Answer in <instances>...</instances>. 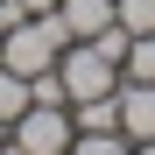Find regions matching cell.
<instances>
[{
	"label": "cell",
	"instance_id": "6da1fadb",
	"mask_svg": "<svg viewBox=\"0 0 155 155\" xmlns=\"http://www.w3.org/2000/svg\"><path fill=\"white\" fill-rule=\"evenodd\" d=\"M64 42H71L64 14H14L7 35H0V64L21 71V78H35V71H49V64L64 57Z\"/></svg>",
	"mask_w": 155,
	"mask_h": 155
},
{
	"label": "cell",
	"instance_id": "7a4b0ae2",
	"mask_svg": "<svg viewBox=\"0 0 155 155\" xmlns=\"http://www.w3.org/2000/svg\"><path fill=\"white\" fill-rule=\"evenodd\" d=\"M57 78H64V99H99V92H113V85H120V64H113V57H99L92 42H64Z\"/></svg>",
	"mask_w": 155,
	"mask_h": 155
},
{
	"label": "cell",
	"instance_id": "3957f363",
	"mask_svg": "<svg viewBox=\"0 0 155 155\" xmlns=\"http://www.w3.org/2000/svg\"><path fill=\"white\" fill-rule=\"evenodd\" d=\"M7 134L28 148V155H71V134H78V120H71V106H28Z\"/></svg>",
	"mask_w": 155,
	"mask_h": 155
},
{
	"label": "cell",
	"instance_id": "277c9868",
	"mask_svg": "<svg viewBox=\"0 0 155 155\" xmlns=\"http://www.w3.org/2000/svg\"><path fill=\"white\" fill-rule=\"evenodd\" d=\"M113 99H120V134H127V141H155V85L120 78Z\"/></svg>",
	"mask_w": 155,
	"mask_h": 155
},
{
	"label": "cell",
	"instance_id": "5b68a950",
	"mask_svg": "<svg viewBox=\"0 0 155 155\" xmlns=\"http://www.w3.org/2000/svg\"><path fill=\"white\" fill-rule=\"evenodd\" d=\"M57 14H64L71 42H85V35H99V28H113V0H57Z\"/></svg>",
	"mask_w": 155,
	"mask_h": 155
},
{
	"label": "cell",
	"instance_id": "8992f818",
	"mask_svg": "<svg viewBox=\"0 0 155 155\" xmlns=\"http://www.w3.org/2000/svg\"><path fill=\"white\" fill-rule=\"evenodd\" d=\"M71 120H78V134L120 127V99H113V92H99V99H71Z\"/></svg>",
	"mask_w": 155,
	"mask_h": 155
},
{
	"label": "cell",
	"instance_id": "52a82bcc",
	"mask_svg": "<svg viewBox=\"0 0 155 155\" xmlns=\"http://www.w3.org/2000/svg\"><path fill=\"white\" fill-rule=\"evenodd\" d=\"M71 155H134V141L120 127H99V134H71Z\"/></svg>",
	"mask_w": 155,
	"mask_h": 155
},
{
	"label": "cell",
	"instance_id": "ba28073f",
	"mask_svg": "<svg viewBox=\"0 0 155 155\" xmlns=\"http://www.w3.org/2000/svg\"><path fill=\"white\" fill-rule=\"evenodd\" d=\"M21 113H28V78H21V71H7V64H0V120H21Z\"/></svg>",
	"mask_w": 155,
	"mask_h": 155
},
{
	"label": "cell",
	"instance_id": "9c48e42d",
	"mask_svg": "<svg viewBox=\"0 0 155 155\" xmlns=\"http://www.w3.org/2000/svg\"><path fill=\"white\" fill-rule=\"evenodd\" d=\"M113 21L127 35H155V0H113Z\"/></svg>",
	"mask_w": 155,
	"mask_h": 155
},
{
	"label": "cell",
	"instance_id": "30bf717a",
	"mask_svg": "<svg viewBox=\"0 0 155 155\" xmlns=\"http://www.w3.org/2000/svg\"><path fill=\"white\" fill-rule=\"evenodd\" d=\"M120 78H141V85H155V35H134V42H127Z\"/></svg>",
	"mask_w": 155,
	"mask_h": 155
},
{
	"label": "cell",
	"instance_id": "8fae6325",
	"mask_svg": "<svg viewBox=\"0 0 155 155\" xmlns=\"http://www.w3.org/2000/svg\"><path fill=\"white\" fill-rule=\"evenodd\" d=\"M85 42L99 49V57H113V64H127V42H134V35H127L120 21H113V28H99V35H85Z\"/></svg>",
	"mask_w": 155,
	"mask_h": 155
},
{
	"label": "cell",
	"instance_id": "7c38bea8",
	"mask_svg": "<svg viewBox=\"0 0 155 155\" xmlns=\"http://www.w3.org/2000/svg\"><path fill=\"white\" fill-rule=\"evenodd\" d=\"M21 14H57V0H14Z\"/></svg>",
	"mask_w": 155,
	"mask_h": 155
},
{
	"label": "cell",
	"instance_id": "4fadbf2b",
	"mask_svg": "<svg viewBox=\"0 0 155 155\" xmlns=\"http://www.w3.org/2000/svg\"><path fill=\"white\" fill-rule=\"evenodd\" d=\"M14 14H21V7H14V0H0V35H7V21H14Z\"/></svg>",
	"mask_w": 155,
	"mask_h": 155
},
{
	"label": "cell",
	"instance_id": "5bb4252c",
	"mask_svg": "<svg viewBox=\"0 0 155 155\" xmlns=\"http://www.w3.org/2000/svg\"><path fill=\"white\" fill-rule=\"evenodd\" d=\"M0 155H28V148H21V141H14V134H7V141H0Z\"/></svg>",
	"mask_w": 155,
	"mask_h": 155
},
{
	"label": "cell",
	"instance_id": "9a60e30c",
	"mask_svg": "<svg viewBox=\"0 0 155 155\" xmlns=\"http://www.w3.org/2000/svg\"><path fill=\"white\" fill-rule=\"evenodd\" d=\"M134 155H155V141H134Z\"/></svg>",
	"mask_w": 155,
	"mask_h": 155
},
{
	"label": "cell",
	"instance_id": "2e32d148",
	"mask_svg": "<svg viewBox=\"0 0 155 155\" xmlns=\"http://www.w3.org/2000/svg\"><path fill=\"white\" fill-rule=\"evenodd\" d=\"M0 141H7V120H0Z\"/></svg>",
	"mask_w": 155,
	"mask_h": 155
}]
</instances>
